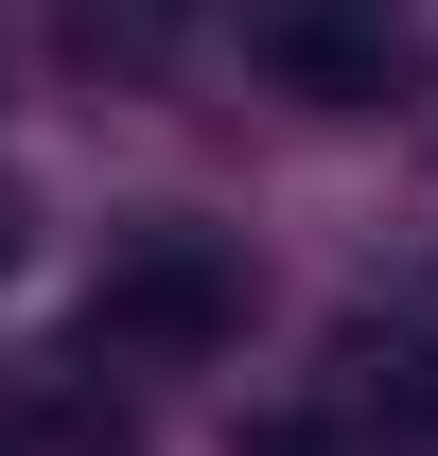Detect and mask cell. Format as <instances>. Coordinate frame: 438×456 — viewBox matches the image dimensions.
I'll use <instances>...</instances> for the list:
<instances>
[{
  "label": "cell",
  "mask_w": 438,
  "mask_h": 456,
  "mask_svg": "<svg viewBox=\"0 0 438 456\" xmlns=\"http://www.w3.org/2000/svg\"><path fill=\"white\" fill-rule=\"evenodd\" d=\"M228 456H369V439H351V421H316V403H280V421H246Z\"/></svg>",
  "instance_id": "3"
},
{
  "label": "cell",
  "mask_w": 438,
  "mask_h": 456,
  "mask_svg": "<svg viewBox=\"0 0 438 456\" xmlns=\"http://www.w3.org/2000/svg\"><path fill=\"white\" fill-rule=\"evenodd\" d=\"M421 421H438V369H421Z\"/></svg>",
  "instance_id": "4"
},
{
  "label": "cell",
  "mask_w": 438,
  "mask_h": 456,
  "mask_svg": "<svg viewBox=\"0 0 438 456\" xmlns=\"http://www.w3.org/2000/svg\"><path fill=\"white\" fill-rule=\"evenodd\" d=\"M246 334V264L211 228H141L106 281H88V351H141V369H193V351Z\"/></svg>",
  "instance_id": "1"
},
{
  "label": "cell",
  "mask_w": 438,
  "mask_h": 456,
  "mask_svg": "<svg viewBox=\"0 0 438 456\" xmlns=\"http://www.w3.org/2000/svg\"><path fill=\"white\" fill-rule=\"evenodd\" d=\"M280 70H298L316 106H369V88H385V36H369V18H280Z\"/></svg>",
  "instance_id": "2"
}]
</instances>
